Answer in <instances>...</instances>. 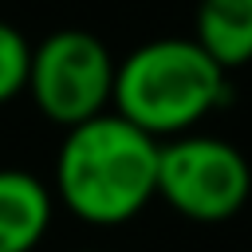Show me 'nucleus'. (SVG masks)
<instances>
[{
	"mask_svg": "<svg viewBox=\"0 0 252 252\" xmlns=\"http://www.w3.org/2000/svg\"><path fill=\"white\" fill-rule=\"evenodd\" d=\"M158 138L114 110L71 126L55 154L59 205L94 228L134 220L158 197Z\"/></svg>",
	"mask_w": 252,
	"mask_h": 252,
	"instance_id": "1",
	"label": "nucleus"
},
{
	"mask_svg": "<svg viewBox=\"0 0 252 252\" xmlns=\"http://www.w3.org/2000/svg\"><path fill=\"white\" fill-rule=\"evenodd\" d=\"M228 71L193 35H161L118 59L110 106L150 138L165 142L197 130L228 102Z\"/></svg>",
	"mask_w": 252,
	"mask_h": 252,
	"instance_id": "2",
	"label": "nucleus"
},
{
	"mask_svg": "<svg viewBox=\"0 0 252 252\" xmlns=\"http://www.w3.org/2000/svg\"><path fill=\"white\" fill-rule=\"evenodd\" d=\"M252 197L248 158L213 134H177L158 150V201L193 224H224Z\"/></svg>",
	"mask_w": 252,
	"mask_h": 252,
	"instance_id": "3",
	"label": "nucleus"
},
{
	"mask_svg": "<svg viewBox=\"0 0 252 252\" xmlns=\"http://www.w3.org/2000/svg\"><path fill=\"white\" fill-rule=\"evenodd\" d=\"M114 67H118V59L94 32L59 28L32 47L24 94L35 102V110L47 122L71 130L79 122L110 110Z\"/></svg>",
	"mask_w": 252,
	"mask_h": 252,
	"instance_id": "4",
	"label": "nucleus"
},
{
	"mask_svg": "<svg viewBox=\"0 0 252 252\" xmlns=\"http://www.w3.org/2000/svg\"><path fill=\"white\" fill-rule=\"evenodd\" d=\"M55 220V193L28 169H0V252H35Z\"/></svg>",
	"mask_w": 252,
	"mask_h": 252,
	"instance_id": "5",
	"label": "nucleus"
},
{
	"mask_svg": "<svg viewBox=\"0 0 252 252\" xmlns=\"http://www.w3.org/2000/svg\"><path fill=\"white\" fill-rule=\"evenodd\" d=\"M193 39L232 75L252 63V0H197Z\"/></svg>",
	"mask_w": 252,
	"mask_h": 252,
	"instance_id": "6",
	"label": "nucleus"
},
{
	"mask_svg": "<svg viewBox=\"0 0 252 252\" xmlns=\"http://www.w3.org/2000/svg\"><path fill=\"white\" fill-rule=\"evenodd\" d=\"M28 63H32V43L28 35L0 20V106H8L16 94H24L28 87Z\"/></svg>",
	"mask_w": 252,
	"mask_h": 252,
	"instance_id": "7",
	"label": "nucleus"
},
{
	"mask_svg": "<svg viewBox=\"0 0 252 252\" xmlns=\"http://www.w3.org/2000/svg\"><path fill=\"white\" fill-rule=\"evenodd\" d=\"M83 252H94V248H83Z\"/></svg>",
	"mask_w": 252,
	"mask_h": 252,
	"instance_id": "8",
	"label": "nucleus"
}]
</instances>
